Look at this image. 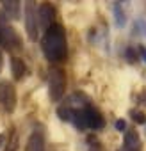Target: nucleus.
Listing matches in <instances>:
<instances>
[{"mask_svg":"<svg viewBox=\"0 0 146 151\" xmlns=\"http://www.w3.org/2000/svg\"><path fill=\"white\" fill-rule=\"evenodd\" d=\"M41 48L45 57L50 62H62L66 60L68 55V45H66V32L62 29V25L53 23L43 36L41 41Z\"/></svg>","mask_w":146,"mask_h":151,"instance_id":"nucleus-1","label":"nucleus"},{"mask_svg":"<svg viewBox=\"0 0 146 151\" xmlns=\"http://www.w3.org/2000/svg\"><path fill=\"white\" fill-rule=\"evenodd\" d=\"M66 89V75L61 68L52 66L48 71V96L52 101H61Z\"/></svg>","mask_w":146,"mask_h":151,"instance_id":"nucleus-2","label":"nucleus"},{"mask_svg":"<svg viewBox=\"0 0 146 151\" xmlns=\"http://www.w3.org/2000/svg\"><path fill=\"white\" fill-rule=\"evenodd\" d=\"M23 14H25V30L30 41L38 39V6L34 2H25L23 6Z\"/></svg>","mask_w":146,"mask_h":151,"instance_id":"nucleus-3","label":"nucleus"},{"mask_svg":"<svg viewBox=\"0 0 146 151\" xmlns=\"http://www.w3.org/2000/svg\"><path fill=\"white\" fill-rule=\"evenodd\" d=\"M0 107L9 114L16 109V89L9 82H0Z\"/></svg>","mask_w":146,"mask_h":151,"instance_id":"nucleus-4","label":"nucleus"},{"mask_svg":"<svg viewBox=\"0 0 146 151\" xmlns=\"http://www.w3.org/2000/svg\"><path fill=\"white\" fill-rule=\"evenodd\" d=\"M53 20H55V9H53V6L41 4L38 7V27L46 32L53 25Z\"/></svg>","mask_w":146,"mask_h":151,"instance_id":"nucleus-5","label":"nucleus"},{"mask_svg":"<svg viewBox=\"0 0 146 151\" xmlns=\"http://www.w3.org/2000/svg\"><path fill=\"white\" fill-rule=\"evenodd\" d=\"M84 117H86V126L91 130H102L105 126V119H103L102 112L98 109H95L93 105L84 107Z\"/></svg>","mask_w":146,"mask_h":151,"instance_id":"nucleus-6","label":"nucleus"},{"mask_svg":"<svg viewBox=\"0 0 146 151\" xmlns=\"http://www.w3.org/2000/svg\"><path fill=\"white\" fill-rule=\"evenodd\" d=\"M0 45H4L6 50L9 52H16L22 48V41H20V36L16 34V30L9 25H6L2 29V41H0Z\"/></svg>","mask_w":146,"mask_h":151,"instance_id":"nucleus-7","label":"nucleus"},{"mask_svg":"<svg viewBox=\"0 0 146 151\" xmlns=\"http://www.w3.org/2000/svg\"><path fill=\"white\" fill-rule=\"evenodd\" d=\"M141 149V137L135 130H126L125 132V142H123V151H139Z\"/></svg>","mask_w":146,"mask_h":151,"instance_id":"nucleus-8","label":"nucleus"},{"mask_svg":"<svg viewBox=\"0 0 146 151\" xmlns=\"http://www.w3.org/2000/svg\"><path fill=\"white\" fill-rule=\"evenodd\" d=\"M20 9H22V4L18 0H2V13L6 14V18L9 20H18L20 18Z\"/></svg>","mask_w":146,"mask_h":151,"instance_id":"nucleus-9","label":"nucleus"},{"mask_svg":"<svg viewBox=\"0 0 146 151\" xmlns=\"http://www.w3.org/2000/svg\"><path fill=\"white\" fill-rule=\"evenodd\" d=\"M25 151H45V137L41 132L34 130L27 140V146H25Z\"/></svg>","mask_w":146,"mask_h":151,"instance_id":"nucleus-10","label":"nucleus"},{"mask_svg":"<svg viewBox=\"0 0 146 151\" xmlns=\"http://www.w3.org/2000/svg\"><path fill=\"white\" fill-rule=\"evenodd\" d=\"M11 71H13L14 80H22V78L25 77V73H27V66H25L23 59L13 57V59H11Z\"/></svg>","mask_w":146,"mask_h":151,"instance_id":"nucleus-11","label":"nucleus"},{"mask_svg":"<svg viewBox=\"0 0 146 151\" xmlns=\"http://www.w3.org/2000/svg\"><path fill=\"white\" fill-rule=\"evenodd\" d=\"M71 123L75 124L80 132H84V130L87 128V126H86V117H84V109H77V110H73Z\"/></svg>","mask_w":146,"mask_h":151,"instance_id":"nucleus-12","label":"nucleus"},{"mask_svg":"<svg viewBox=\"0 0 146 151\" xmlns=\"http://www.w3.org/2000/svg\"><path fill=\"white\" fill-rule=\"evenodd\" d=\"M112 9H114V18H116V27H119V29L125 27V23H126V16H125L123 6H121L119 2H114Z\"/></svg>","mask_w":146,"mask_h":151,"instance_id":"nucleus-13","label":"nucleus"},{"mask_svg":"<svg viewBox=\"0 0 146 151\" xmlns=\"http://www.w3.org/2000/svg\"><path fill=\"white\" fill-rule=\"evenodd\" d=\"M57 116H59L62 121H71V117H73V109H71L69 105H62V107L57 109Z\"/></svg>","mask_w":146,"mask_h":151,"instance_id":"nucleus-14","label":"nucleus"},{"mask_svg":"<svg viewBox=\"0 0 146 151\" xmlns=\"http://www.w3.org/2000/svg\"><path fill=\"white\" fill-rule=\"evenodd\" d=\"M130 117L137 123V124H146V116H144V112H141V110H130Z\"/></svg>","mask_w":146,"mask_h":151,"instance_id":"nucleus-15","label":"nucleus"},{"mask_svg":"<svg viewBox=\"0 0 146 151\" xmlns=\"http://www.w3.org/2000/svg\"><path fill=\"white\" fill-rule=\"evenodd\" d=\"M125 57H126L128 62H137V60H139V57H137V50H135L134 46H126V48H125Z\"/></svg>","mask_w":146,"mask_h":151,"instance_id":"nucleus-16","label":"nucleus"},{"mask_svg":"<svg viewBox=\"0 0 146 151\" xmlns=\"http://www.w3.org/2000/svg\"><path fill=\"white\" fill-rule=\"evenodd\" d=\"M114 128H116L118 132H126V123H125L123 119H118V121L114 123Z\"/></svg>","mask_w":146,"mask_h":151,"instance_id":"nucleus-17","label":"nucleus"},{"mask_svg":"<svg viewBox=\"0 0 146 151\" xmlns=\"http://www.w3.org/2000/svg\"><path fill=\"white\" fill-rule=\"evenodd\" d=\"M137 50H139V53H141V57H142V60L146 62V46H142V45H139V46H137Z\"/></svg>","mask_w":146,"mask_h":151,"instance_id":"nucleus-18","label":"nucleus"},{"mask_svg":"<svg viewBox=\"0 0 146 151\" xmlns=\"http://www.w3.org/2000/svg\"><path fill=\"white\" fill-rule=\"evenodd\" d=\"M4 142H6V133H0V151H2V147L6 146Z\"/></svg>","mask_w":146,"mask_h":151,"instance_id":"nucleus-19","label":"nucleus"},{"mask_svg":"<svg viewBox=\"0 0 146 151\" xmlns=\"http://www.w3.org/2000/svg\"><path fill=\"white\" fill-rule=\"evenodd\" d=\"M2 66H4V57H2V53H0V71H2Z\"/></svg>","mask_w":146,"mask_h":151,"instance_id":"nucleus-20","label":"nucleus"}]
</instances>
